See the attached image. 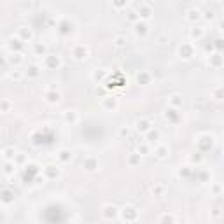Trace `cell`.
<instances>
[{
  "mask_svg": "<svg viewBox=\"0 0 224 224\" xmlns=\"http://www.w3.org/2000/svg\"><path fill=\"white\" fill-rule=\"evenodd\" d=\"M137 215H138L137 208H133V207H124V208H123V217L126 219V222H131V221H135V219H137Z\"/></svg>",
  "mask_w": 224,
  "mask_h": 224,
  "instance_id": "cell-1",
  "label": "cell"
},
{
  "mask_svg": "<svg viewBox=\"0 0 224 224\" xmlns=\"http://www.w3.org/2000/svg\"><path fill=\"white\" fill-rule=\"evenodd\" d=\"M124 224H130V222H124Z\"/></svg>",
  "mask_w": 224,
  "mask_h": 224,
  "instance_id": "cell-23",
  "label": "cell"
},
{
  "mask_svg": "<svg viewBox=\"0 0 224 224\" xmlns=\"http://www.w3.org/2000/svg\"><path fill=\"white\" fill-rule=\"evenodd\" d=\"M70 158H72V154H70L68 151H61V152H60V159L61 161H68Z\"/></svg>",
  "mask_w": 224,
  "mask_h": 224,
  "instance_id": "cell-17",
  "label": "cell"
},
{
  "mask_svg": "<svg viewBox=\"0 0 224 224\" xmlns=\"http://www.w3.org/2000/svg\"><path fill=\"white\" fill-rule=\"evenodd\" d=\"M28 75H30V77H37V75H39V67H35V65H33V67H30V68H28Z\"/></svg>",
  "mask_w": 224,
  "mask_h": 224,
  "instance_id": "cell-15",
  "label": "cell"
},
{
  "mask_svg": "<svg viewBox=\"0 0 224 224\" xmlns=\"http://www.w3.org/2000/svg\"><path fill=\"white\" fill-rule=\"evenodd\" d=\"M116 46H119V47H121V46H124V39L117 37V39H116Z\"/></svg>",
  "mask_w": 224,
  "mask_h": 224,
  "instance_id": "cell-20",
  "label": "cell"
},
{
  "mask_svg": "<svg viewBox=\"0 0 224 224\" xmlns=\"http://www.w3.org/2000/svg\"><path fill=\"white\" fill-rule=\"evenodd\" d=\"M168 152H170V147H168V145H158V147H156V156H158L159 159L166 158Z\"/></svg>",
  "mask_w": 224,
  "mask_h": 224,
  "instance_id": "cell-6",
  "label": "cell"
},
{
  "mask_svg": "<svg viewBox=\"0 0 224 224\" xmlns=\"http://www.w3.org/2000/svg\"><path fill=\"white\" fill-rule=\"evenodd\" d=\"M65 121H67V123H75L77 121V114H75V110H67L65 112Z\"/></svg>",
  "mask_w": 224,
  "mask_h": 224,
  "instance_id": "cell-8",
  "label": "cell"
},
{
  "mask_svg": "<svg viewBox=\"0 0 224 224\" xmlns=\"http://www.w3.org/2000/svg\"><path fill=\"white\" fill-rule=\"evenodd\" d=\"M82 165H84V168H86L88 172H95V170L98 168V161L93 159V158H88V159L84 161Z\"/></svg>",
  "mask_w": 224,
  "mask_h": 224,
  "instance_id": "cell-5",
  "label": "cell"
},
{
  "mask_svg": "<svg viewBox=\"0 0 224 224\" xmlns=\"http://www.w3.org/2000/svg\"><path fill=\"white\" fill-rule=\"evenodd\" d=\"M74 58H75V60H86V58H88V47L81 46V47L74 49Z\"/></svg>",
  "mask_w": 224,
  "mask_h": 224,
  "instance_id": "cell-4",
  "label": "cell"
},
{
  "mask_svg": "<svg viewBox=\"0 0 224 224\" xmlns=\"http://www.w3.org/2000/svg\"><path fill=\"white\" fill-rule=\"evenodd\" d=\"M156 193L158 196H163V187L161 186H156V187H152V194Z\"/></svg>",
  "mask_w": 224,
  "mask_h": 224,
  "instance_id": "cell-18",
  "label": "cell"
},
{
  "mask_svg": "<svg viewBox=\"0 0 224 224\" xmlns=\"http://www.w3.org/2000/svg\"><path fill=\"white\" fill-rule=\"evenodd\" d=\"M103 103L107 105V107H110V109H116V107H117V102H116V98H105Z\"/></svg>",
  "mask_w": 224,
  "mask_h": 224,
  "instance_id": "cell-11",
  "label": "cell"
},
{
  "mask_svg": "<svg viewBox=\"0 0 224 224\" xmlns=\"http://www.w3.org/2000/svg\"><path fill=\"white\" fill-rule=\"evenodd\" d=\"M140 163V154H130V158H128V165H137Z\"/></svg>",
  "mask_w": 224,
  "mask_h": 224,
  "instance_id": "cell-9",
  "label": "cell"
},
{
  "mask_svg": "<svg viewBox=\"0 0 224 224\" xmlns=\"http://www.w3.org/2000/svg\"><path fill=\"white\" fill-rule=\"evenodd\" d=\"M103 217L107 219V221L116 219V217H117V208H116L114 205H105L103 207Z\"/></svg>",
  "mask_w": 224,
  "mask_h": 224,
  "instance_id": "cell-2",
  "label": "cell"
},
{
  "mask_svg": "<svg viewBox=\"0 0 224 224\" xmlns=\"http://www.w3.org/2000/svg\"><path fill=\"white\" fill-rule=\"evenodd\" d=\"M12 152H14L12 147H7V149H4V158H5V159H12V158H14Z\"/></svg>",
  "mask_w": 224,
  "mask_h": 224,
  "instance_id": "cell-12",
  "label": "cell"
},
{
  "mask_svg": "<svg viewBox=\"0 0 224 224\" xmlns=\"http://www.w3.org/2000/svg\"><path fill=\"white\" fill-rule=\"evenodd\" d=\"M47 100L51 102V103L58 102V100H60V93H47Z\"/></svg>",
  "mask_w": 224,
  "mask_h": 224,
  "instance_id": "cell-13",
  "label": "cell"
},
{
  "mask_svg": "<svg viewBox=\"0 0 224 224\" xmlns=\"http://www.w3.org/2000/svg\"><path fill=\"white\" fill-rule=\"evenodd\" d=\"M103 75H105V72H96V74H95V79H102Z\"/></svg>",
  "mask_w": 224,
  "mask_h": 224,
  "instance_id": "cell-22",
  "label": "cell"
},
{
  "mask_svg": "<svg viewBox=\"0 0 224 224\" xmlns=\"http://www.w3.org/2000/svg\"><path fill=\"white\" fill-rule=\"evenodd\" d=\"M159 222L161 224H173V217H172V215H163Z\"/></svg>",
  "mask_w": 224,
  "mask_h": 224,
  "instance_id": "cell-16",
  "label": "cell"
},
{
  "mask_svg": "<svg viewBox=\"0 0 224 224\" xmlns=\"http://www.w3.org/2000/svg\"><path fill=\"white\" fill-rule=\"evenodd\" d=\"M214 98H215V100H224V88L214 89Z\"/></svg>",
  "mask_w": 224,
  "mask_h": 224,
  "instance_id": "cell-10",
  "label": "cell"
},
{
  "mask_svg": "<svg viewBox=\"0 0 224 224\" xmlns=\"http://www.w3.org/2000/svg\"><path fill=\"white\" fill-rule=\"evenodd\" d=\"M135 128H137V131H140V133H147V131H151V123H149L147 119H138V121L135 123Z\"/></svg>",
  "mask_w": 224,
  "mask_h": 224,
  "instance_id": "cell-3",
  "label": "cell"
},
{
  "mask_svg": "<svg viewBox=\"0 0 224 224\" xmlns=\"http://www.w3.org/2000/svg\"><path fill=\"white\" fill-rule=\"evenodd\" d=\"M12 166H14V163H5V170H4V172H5V173H11V172H12Z\"/></svg>",
  "mask_w": 224,
  "mask_h": 224,
  "instance_id": "cell-19",
  "label": "cell"
},
{
  "mask_svg": "<svg viewBox=\"0 0 224 224\" xmlns=\"http://www.w3.org/2000/svg\"><path fill=\"white\" fill-rule=\"evenodd\" d=\"M158 137H159V133H158V131H149V138H154V140H156Z\"/></svg>",
  "mask_w": 224,
  "mask_h": 224,
  "instance_id": "cell-21",
  "label": "cell"
},
{
  "mask_svg": "<svg viewBox=\"0 0 224 224\" xmlns=\"http://www.w3.org/2000/svg\"><path fill=\"white\" fill-rule=\"evenodd\" d=\"M137 81H138L140 84H149V81H151V75H149L147 72H140L138 75H137Z\"/></svg>",
  "mask_w": 224,
  "mask_h": 224,
  "instance_id": "cell-7",
  "label": "cell"
},
{
  "mask_svg": "<svg viewBox=\"0 0 224 224\" xmlns=\"http://www.w3.org/2000/svg\"><path fill=\"white\" fill-rule=\"evenodd\" d=\"M179 95H172V96H170V102H172V103L175 105V107H179V105H182V100H179Z\"/></svg>",
  "mask_w": 224,
  "mask_h": 224,
  "instance_id": "cell-14",
  "label": "cell"
}]
</instances>
